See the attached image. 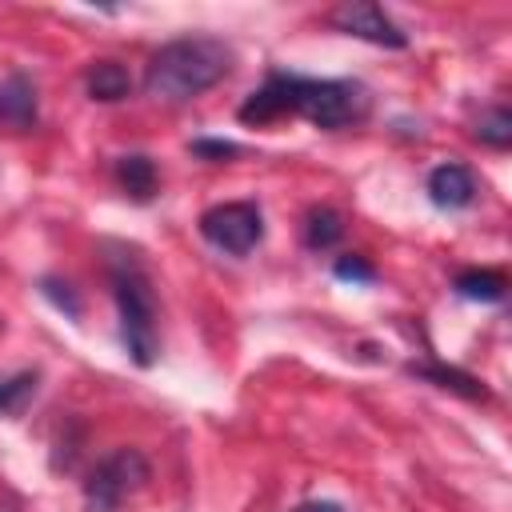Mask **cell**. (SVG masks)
<instances>
[{
    "label": "cell",
    "instance_id": "2",
    "mask_svg": "<svg viewBox=\"0 0 512 512\" xmlns=\"http://www.w3.org/2000/svg\"><path fill=\"white\" fill-rule=\"evenodd\" d=\"M112 296H116V312H120V340L124 352L148 368L156 360V296L152 284L144 276V268L136 260H124L112 268Z\"/></svg>",
    "mask_w": 512,
    "mask_h": 512
},
{
    "label": "cell",
    "instance_id": "17",
    "mask_svg": "<svg viewBox=\"0 0 512 512\" xmlns=\"http://www.w3.org/2000/svg\"><path fill=\"white\" fill-rule=\"evenodd\" d=\"M332 272H336L340 280H360V284H372V280H376V268H372L364 256H340Z\"/></svg>",
    "mask_w": 512,
    "mask_h": 512
},
{
    "label": "cell",
    "instance_id": "16",
    "mask_svg": "<svg viewBox=\"0 0 512 512\" xmlns=\"http://www.w3.org/2000/svg\"><path fill=\"white\" fill-rule=\"evenodd\" d=\"M476 136L492 148H508L512 144V112L508 108H488L476 124Z\"/></svg>",
    "mask_w": 512,
    "mask_h": 512
},
{
    "label": "cell",
    "instance_id": "19",
    "mask_svg": "<svg viewBox=\"0 0 512 512\" xmlns=\"http://www.w3.org/2000/svg\"><path fill=\"white\" fill-rule=\"evenodd\" d=\"M192 152H196V156L224 160V156H236L240 148H236V144H228V140H196V144H192Z\"/></svg>",
    "mask_w": 512,
    "mask_h": 512
},
{
    "label": "cell",
    "instance_id": "8",
    "mask_svg": "<svg viewBox=\"0 0 512 512\" xmlns=\"http://www.w3.org/2000/svg\"><path fill=\"white\" fill-rule=\"evenodd\" d=\"M40 116V100H36V84L24 72H12L0 80V128L4 132H28L36 128Z\"/></svg>",
    "mask_w": 512,
    "mask_h": 512
},
{
    "label": "cell",
    "instance_id": "9",
    "mask_svg": "<svg viewBox=\"0 0 512 512\" xmlns=\"http://www.w3.org/2000/svg\"><path fill=\"white\" fill-rule=\"evenodd\" d=\"M428 196H432L436 208L456 212V208H468L476 200V180L464 164H440L428 176Z\"/></svg>",
    "mask_w": 512,
    "mask_h": 512
},
{
    "label": "cell",
    "instance_id": "18",
    "mask_svg": "<svg viewBox=\"0 0 512 512\" xmlns=\"http://www.w3.org/2000/svg\"><path fill=\"white\" fill-rule=\"evenodd\" d=\"M44 292L52 296V304H56V308H64L68 316H80V300H76V292H72L68 284H60V280H52V276H48V280H44Z\"/></svg>",
    "mask_w": 512,
    "mask_h": 512
},
{
    "label": "cell",
    "instance_id": "21",
    "mask_svg": "<svg viewBox=\"0 0 512 512\" xmlns=\"http://www.w3.org/2000/svg\"><path fill=\"white\" fill-rule=\"evenodd\" d=\"M0 512H8V508H0Z\"/></svg>",
    "mask_w": 512,
    "mask_h": 512
},
{
    "label": "cell",
    "instance_id": "7",
    "mask_svg": "<svg viewBox=\"0 0 512 512\" xmlns=\"http://www.w3.org/2000/svg\"><path fill=\"white\" fill-rule=\"evenodd\" d=\"M300 84H304V76H284V72L268 76V80L240 104V120H244V124H272V120H280V116H292V112L300 108Z\"/></svg>",
    "mask_w": 512,
    "mask_h": 512
},
{
    "label": "cell",
    "instance_id": "10",
    "mask_svg": "<svg viewBox=\"0 0 512 512\" xmlns=\"http://www.w3.org/2000/svg\"><path fill=\"white\" fill-rule=\"evenodd\" d=\"M84 84H88V96L100 100V104H116L132 92V76L124 64L116 60H96L88 72H84Z\"/></svg>",
    "mask_w": 512,
    "mask_h": 512
},
{
    "label": "cell",
    "instance_id": "13",
    "mask_svg": "<svg viewBox=\"0 0 512 512\" xmlns=\"http://www.w3.org/2000/svg\"><path fill=\"white\" fill-rule=\"evenodd\" d=\"M340 236H344V220H340V212H332V208H312V212H308V220H304V244H308L312 252H328V248H336Z\"/></svg>",
    "mask_w": 512,
    "mask_h": 512
},
{
    "label": "cell",
    "instance_id": "20",
    "mask_svg": "<svg viewBox=\"0 0 512 512\" xmlns=\"http://www.w3.org/2000/svg\"><path fill=\"white\" fill-rule=\"evenodd\" d=\"M296 512H344V508L332 504V500H308V504H300Z\"/></svg>",
    "mask_w": 512,
    "mask_h": 512
},
{
    "label": "cell",
    "instance_id": "4",
    "mask_svg": "<svg viewBox=\"0 0 512 512\" xmlns=\"http://www.w3.org/2000/svg\"><path fill=\"white\" fill-rule=\"evenodd\" d=\"M296 112L316 128H348L368 116V92L352 80H304Z\"/></svg>",
    "mask_w": 512,
    "mask_h": 512
},
{
    "label": "cell",
    "instance_id": "1",
    "mask_svg": "<svg viewBox=\"0 0 512 512\" xmlns=\"http://www.w3.org/2000/svg\"><path fill=\"white\" fill-rule=\"evenodd\" d=\"M232 72V48L216 36H184L164 44L144 76V88L152 100L164 104H184L216 88Z\"/></svg>",
    "mask_w": 512,
    "mask_h": 512
},
{
    "label": "cell",
    "instance_id": "6",
    "mask_svg": "<svg viewBox=\"0 0 512 512\" xmlns=\"http://www.w3.org/2000/svg\"><path fill=\"white\" fill-rule=\"evenodd\" d=\"M332 28L348 32V36H360V40H368V44H380V48H404V44H408V36H404V32L384 16V8L372 4V0H348V4H340V8L332 12Z\"/></svg>",
    "mask_w": 512,
    "mask_h": 512
},
{
    "label": "cell",
    "instance_id": "3",
    "mask_svg": "<svg viewBox=\"0 0 512 512\" xmlns=\"http://www.w3.org/2000/svg\"><path fill=\"white\" fill-rule=\"evenodd\" d=\"M144 484H148V460L136 448H116L84 480V504L88 512H116Z\"/></svg>",
    "mask_w": 512,
    "mask_h": 512
},
{
    "label": "cell",
    "instance_id": "5",
    "mask_svg": "<svg viewBox=\"0 0 512 512\" xmlns=\"http://www.w3.org/2000/svg\"><path fill=\"white\" fill-rule=\"evenodd\" d=\"M200 232L212 248L228 252V256H248L260 236H264V220H260V208L248 204V200H236V204H216L200 216Z\"/></svg>",
    "mask_w": 512,
    "mask_h": 512
},
{
    "label": "cell",
    "instance_id": "12",
    "mask_svg": "<svg viewBox=\"0 0 512 512\" xmlns=\"http://www.w3.org/2000/svg\"><path fill=\"white\" fill-rule=\"evenodd\" d=\"M408 372L420 376V380H432V384H440V388H448V392H460V396H468V400H488V388H484L476 376L460 372V368H444V364H408Z\"/></svg>",
    "mask_w": 512,
    "mask_h": 512
},
{
    "label": "cell",
    "instance_id": "11",
    "mask_svg": "<svg viewBox=\"0 0 512 512\" xmlns=\"http://www.w3.org/2000/svg\"><path fill=\"white\" fill-rule=\"evenodd\" d=\"M116 180H120V188L132 196V200H152L156 196V184H160V176H156V164L148 160V156H120L116 160Z\"/></svg>",
    "mask_w": 512,
    "mask_h": 512
},
{
    "label": "cell",
    "instance_id": "14",
    "mask_svg": "<svg viewBox=\"0 0 512 512\" xmlns=\"http://www.w3.org/2000/svg\"><path fill=\"white\" fill-rule=\"evenodd\" d=\"M504 276L500 272H492V268H468V272H460L456 276V292L464 296V300H480V304H496V300H504Z\"/></svg>",
    "mask_w": 512,
    "mask_h": 512
},
{
    "label": "cell",
    "instance_id": "15",
    "mask_svg": "<svg viewBox=\"0 0 512 512\" xmlns=\"http://www.w3.org/2000/svg\"><path fill=\"white\" fill-rule=\"evenodd\" d=\"M36 396V372H16L0 380V416H20Z\"/></svg>",
    "mask_w": 512,
    "mask_h": 512
}]
</instances>
